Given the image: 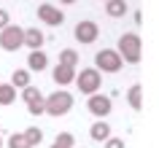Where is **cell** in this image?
Listing matches in <instances>:
<instances>
[{
  "mask_svg": "<svg viewBox=\"0 0 159 148\" xmlns=\"http://www.w3.org/2000/svg\"><path fill=\"white\" fill-rule=\"evenodd\" d=\"M54 143H59V146H65V148H73V135H70V132H62V135H57V140H54Z\"/></svg>",
  "mask_w": 159,
  "mask_h": 148,
  "instance_id": "21",
  "label": "cell"
},
{
  "mask_svg": "<svg viewBox=\"0 0 159 148\" xmlns=\"http://www.w3.org/2000/svg\"><path fill=\"white\" fill-rule=\"evenodd\" d=\"M25 46V30L19 25H8L0 30V49L3 51H16Z\"/></svg>",
  "mask_w": 159,
  "mask_h": 148,
  "instance_id": "3",
  "label": "cell"
},
{
  "mask_svg": "<svg viewBox=\"0 0 159 148\" xmlns=\"http://www.w3.org/2000/svg\"><path fill=\"white\" fill-rule=\"evenodd\" d=\"M105 148H124V140L121 137H108L105 140Z\"/></svg>",
  "mask_w": 159,
  "mask_h": 148,
  "instance_id": "23",
  "label": "cell"
},
{
  "mask_svg": "<svg viewBox=\"0 0 159 148\" xmlns=\"http://www.w3.org/2000/svg\"><path fill=\"white\" fill-rule=\"evenodd\" d=\"M25 140H27V146H30V148H35V146L43 140V132L38 129V127H30V129L25 132Z\"/></svg>",
  "mask_w": 159,
  "mask_h": 148,
  "instance_id": "19",
  "label": "cell"
},
{
  "mask_svg": "<svg viewBox=\"0 0 159 148\" xmlns=\"http://www.w3.org/2000/svg\"><path fill=\"white\" fill-rule=\"evenodd\" d=\"M51 78H54V83H73L75 81V67H67V65H57L54 70H51Z\"/></svg>",
  "mask_w": 159,
  "mask_h": 148,
  "instance_id": "9",
  "label": "cell"
},
{
  "mask_svg": "<svg viewBox=\"0 0 159 148\" xmlns=\"http://www.w3.org/2000/svg\"><path fill=\"white\" fill-rule=\"evenodd\" d=\"M43 43H46V38H43V33L38 27H27L25 30V46H30L33 51H38Z\"/></svg>",
  "mask_w": 159,
  "mask_h": 148,
  "instance_id": "10",
  "label": "cell"
},
{
  "mask_svg": "<svg viewBox=\"0 0 159 148\" xmlns=\"http://www.w3.org/2000/svg\"><path fill=\"white\" fill-rule=\"evenodd\" d=\"M11 86H14V89H25V86H30V70H25V67H22V70H14V73H11Z\"/></svg>",
  "mask_w": 159,
  "mask_h": 148,
  "instance_id": "14",
  "label": "cell"
},
{
  "mask_svg": "<svg viewBox=\"0 0 159 148\" xmlns=\"http://www.w3.org/2000/svg\"><path fill=\"white\" fill-rule=\"evenodd\" d=\"M105 3H108V0H105Z\"/></svg>",
  "mask_w": 159,
  "mask_h": 148,
  "instance_id": "28",
  "label": "cell"
},
{
  "mask_svg": "<svg viewBox=\"0 0 159 148\" xmlns=\"http://www.w3.org/2000/svg\"><path fill=\"white\" fill-rule=\"evenodd\" d=\"M27 110H30L33 116H41V113H43V97H41V100H35L33 105H27Z\"/></svg>",
  "mask_w": 159,
  "mask_h": 148,
  "instance_id": "22",
  "label": "cell"
},
{
  "mask_svg": "<svg viewBox=\"0 0 159 148\" xmlns=\"http://www.w3.org/2000/svg\"><path fill=\"white\" fill-rule=\"evenodd\" d=\"M140 51H143V46H140V38L135 33H124L121 38H119V49H116V54L121 57V62H140Z\"/></svg>",
  "mask_w": 159,
  "mask_h": 148,
  "instance_id": "2",
  "label": "cell"
},
{
  "mask_svg": "<svg viewBox=\"0 0 159 148\" xmlns=\"http://www.w3.org/2000/svg\"><path fill=\"white\" fill-rule=\"evenodd\" d=\"M46 65H49V57L43 54L41 49L38 51H30V57H27V70H46Z\"/></svg>",
  "mask_w": 159,
  "mask_h": 148,
  "instance_id": "11",
  "label": "cell"
},
{
  "mask_svg": "<svg viewBox=\"0 0 159 148\" xmlns=\"http://www.w3.org/2000/svg\"><path fill=\"white\" fill-rule=\"evenodd\" d=\"M38 19H41V22H46V25H51V27H59L62 22H65V14H62L57 6L43 3V6H38Z\"/></svg>",
  "mask_w": 159,
  "mask_h": 148,
  "instance_id": "8",
  "label": "cell"
},
{
  "mask_svg": "<svg viewBox=\"0 0 159 148\" xmlns=\"http://www.w3.org/2000/svg\"><path fill=\"white\" fill-rule=\"evenodd\" d=\"M51 148H65V146H59V143H54V146H51Z\"/></svg>",
  "mask_w": 159,
  "mask_h": 148,
  "instance_id": "26",
  "label": "cell"
},
{
  "mask_svg": "<svg viewBox=\"0 0 159 148\" xmlns=\"http://www.w3.org/2000/svg\"><path fill=\"white\" fill-rule=\"evenodd\" d=\"M105 14H108L111 19H121L127 14V3L124 0H108V3H105Z\"/></svg>",
  "mask_w": 159,
  "mask_h": 148,
  "instance_id": "12",
  "label": "cell"
},
{
  "mask_svg": "<svg viewBox=\"0 0 159 148\" xmlns=\"http://www.w3.org/2000/svg\"><path fill=\"white\" fill-rule=\"evenodd\" d=\"M8 25H11L8 11H6V8H0V30H3V27H8Z\"/></svg>",
  "mask_w": 159,
  "mask_h": 148,
  "instance_id": "24",
  "label": "cell"
},
{
  "mask_svg": "<svg viewBox=\"0 0 159 148\" xmlns=\"http://www.w3.org/2000/svg\"><path fill=\"white\" fill-rule=\"evenodd\" d=\"M86 108H89V113L92 116H97V119H105V116L111 113V97L108 94H100V92H97V94H89V102H86Z\"/></svg>",
  "mask_w": 159,
  "mask_h": 148,
  "instance_id": "7",
  "label": "cell"
},
{
  "mask_svg": "<svg viewBox=\"0 0 159 148\" xmlns=\"http://www.w3.org/2000/svg\"><path fill=\"white\" fill-rule=\"evenodd\" d=\"M73 35H75V41H81V43H94L97 35H100V27L94 25L92 19H81L73 27Z\"/></svg>",
  "mask_w": 159,
  "mask_h": 148,
  "instance_id": "6",
  "label": "cell"
},
{
  "mask_svg": "<svg viewBox=\"0 0 159 148\" xmlns=\"http://www.w3.org/2000/svg\"><path fill=\"white\" fill-rule=\"evenodd\" d=\"M8 148H30V146H27L25 135H11L8 137Z\"/></svg>",
  "mask_w": 159,
  "mask_h": 148,
  "instance_id": "20",
  "label": "cell"
},
{
  "mask_svg": "<svg viewBox=\"0 0 159 148\" xmlns=\"http://www.w3.org/2000/svg\"><path fill=\"white\" fill-rule=\"evenodd\" d=\"M16 100V89L11 83H0V105H11Z\"/></svg>",
  "mask_w": 159,
  "mask_h": 148,
  "instance_id": "16",
  "label": "cell"
},
{
  "mask_svg": "<svg viewBox=\"0 0 159 148\" xmlns=\"http://www.w3.org/2000/svg\"><path fill=\"white\" fill-rule=\"evenodd\" d=\"M100 70H94V67H84L81 73H75V86L84 92V94H97L100 92Z\"/></svg>",
  "mask_w": 159,
  "mask_h": 148,
  "instance_id": "4",
  "label": "cell"
},
{
  "mask_svg": "<svg viewBox=\"0 0 159 148\" xmlns=\"http://www.w3.org/2000/svg\"><path fill=\"white\" fill-rule=\"evenodd\" d=\"M127 100H129V105H132L135 110H140V105H143V89H140V83H132V86H129Z\"/></svg>",
  "mask_w": 159,
  "mask_h": 148,
  "instance_id": "15",
  "label": "cell"
},
{
  "mask_svg": "<svg viewBox=\"0 0 159 148\" xmlns=\"http://www.w3.org/2000/svg\"><path fill=\"white\" fill-rule=\"evenodd\" d=\"M41 97H43V94H41V92H38V86H33V83L22 89V100H25L27 105H33L35 100H41Z\"/></svg>",
  "mask_w": 159,
  "mask_h": 148,
  "instance_id": "18",
  "label": "cell"
},
{
  "mask_svg": "<svg viewBox=\"0 0 159 148\" xmlns=\"http://www.w3.org/2000/svg\"><path fill=\"white\" fill-rule=\"evenodd\" d=\"M0 146H3V137H0Z\"/></svg>",
  "mask_w": 159,
  "mask_h": 148,
  "instance_id": "27",
  "label": "cell"
},
{
  "mask_svg": "<svg viewBox=\"0 0 159 148\" xmlns=\"http://www.w3.org/2000/svg\"><path fill=\"white\" fill-rule=\"evenodd\" d=\"M94 70H102V73H119L121 70V57L116 54V49H102V51H97L94 54Z\"/></svg>",
  "mask_w": 159,
  "mask_h": 148,
  "instance_id": "5",
  "label": "cell"
},
{
  "mask_svg": "<svg viewBox=\"0 0 159 148\" xmlns=\"http://www.w3.org/2000/svg\"><path fill=\"white\" fill-rule=\"evenodd\" d=\"M70 108H73V94L67 89H57L49 97H43V113L49 116H65Z\"/></svg>",
  "mask_w": 159,
  "mask_h": 148,
  "instance_id": "1",
  "label": "cell"
},
{
  "mask_svg": "<svg viewBox=\"0 0 159 148\" xmlns=\"http://www.w3.org/2000/svg\"><path fill=\"white\" fill-rule=\"evenodd\" d=\"M75 62H78V51H75V49H62V51H59V65L75 67Z\"/></svg>",
  "mask_w": 159,
  "mask_h": 148,
  "instance_id": "17",
  "label": "cell"
},
{
  "mask_svg": "<svg viewBox=\"0 0 159 148\" xmlns=\"http://www.w3.org/2000/svg\"><path fill=\"white\" fill-rule=\"evenodd\" d=\"M59 3H65V6H73L75 0H59Z\"/></svg>",
  "mask_w": 159,
  "mask_h": 148,
  "instance_id": "25",
  "label": "cell"
},
{
  "mask_svg": "<svg viewBox=\"0 0 159 148\" xmlns=\"http://www.w3.org/2000/svg\"><path fill=\"white\" fill-rule=\"evenodd\" d=\"M89 135H92V140H108V137H111V127L100 119V121H94V124H92Z\"/></svg>",
  "mask_w": 159,
  "mask_h": 148,
  "instance_id": "13",
  "label": "cell"
}]
</instances>
